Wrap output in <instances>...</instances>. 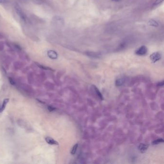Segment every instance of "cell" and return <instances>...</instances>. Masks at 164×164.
<instances>
[{
	"label": "cell",
	"instance_id": "cell-1",
	"mask_svg": "<svg viewBox=\"0 0 164 164\" xmlns=\"http://www.w3.org/2000/svg\"><path fill=\"white\" fill-rule=\"evenodd\" d=\"M15 10L16 11L17 14L18 16V17L24 22H26L27 20V17L24 12L21 9V8L18 5H16L15 6Z\"/></svg>",
	"mask_w": 164,
	"mask_h": 164
},
{
	"label": "cell",
	"instance_id": "cell-2",
	"mask_svg": "<svg viewBox=\"0 0 164 164\" xmlns=\"http://www.w3.org/2000/svg\"><path fill=\"white\" fill-rule=\"evenodd\" d=\"M148 51V49L145 46H141L138 49H137L135 51V54L139 55V56H142L145 55Z\"/></svg>",
	"mask_w": 164,
	"mask_h": 164
},
{
	"label": "cell",
	"instance_id": "cell-3",
	"mask_svg": "<svg viewBox=\"0 0 164 164\" xmlns=\"http://www.w3.org/2000/svg\"><path fill=\"white\" fill-rule=\"evenodd\" d=\"M150 58L152 62L154 63L161 59L162 55L159 52H154L151 54Z\"/></svg>",
	"mask_w": 164,
	"mask_h": 164
},
{
	"label": "cell",
	"instance_id": "cell-4",
	"mask_svg": "<svg viewBox=\"0 0 164 164\" xmlns=\"http://www.w3.org/2000/svg\"><path fill=\"white\" fill-rule=\"evenodd\" d=\"M47 55L52 59H56L58 57L57 53L53 50H49L47 52Z\"/></svg>",
	"mask_w": 164,
	"mask_h": 164
},
{
	"label": "cell",
	"instance_id": "cell-5",
	"mask_svg": "<svg viewBox=\"0 0 164 164\" xmlns=\"http://www.w3.org/2000/svg\"><path fill=\"white\" fill-rule=\"evenodd\" d=\"M45 141L48 144H51V145H59V143L57 141H56L55 140H54V139H53V138L50 137H46Z\"/></svg>",
	"mask_w": 164,
	"mask_h": 164
},
{
	"label": "cell",
	"instance_id": "cell-6",
	"mask_svg": "<svg viewBox=\"0 0 164 164\" xmlns=\"http://www.w3.org/2000/svg\"><path fill=\"white\" fill-rule=\"evenodd\" d=\"M148 147H149V145L147 144L141 143L139 146V150L141 152L144 153L147 151Z\"/></svg>",
	"mask_w": 164,
	"mask_h": 164
},
{
	"label": "cell",
	"instance_id": "cell-7",
	"mask_svg": "<svg viewBox=\"0 0 164 164\" xmlns=\"http://www.w3.org/2000/svg\"><path fill=\"white\" fill-rule=\"evenodd\" d=\"M9 99H7V98L6 99L4 100L2 105L0 106V112H1V113L3 112L4 110L5 109L6 106L7 104H8V103L9 102Z\"/></svg>",
	"mask_w": 164,
	"mask_h": 164
},
{
	"label": "cell",
	"instance_id": "cell-8",
	"mask_svg": "<svg viewBox=\"0 0 164 164\" xmlns=\"http://www.w3.org/2000/svg\"><path fill=\"white\" fill-rule=\"evenodd\" d=\"M94 89V90L96 94V95L98 96V97L102 100H103L104 99V97L103 96V95L101 93V92L99 91V90H98V89L94 85H93V86Z\"/></svg>",
	"mask_w": 164,
	"mask_h": 164
},
{
	"label": "cell",
	"instance_id": "cell-9",
	"mask_svg": "<svg viewBox=\"0 0 164 164\" xmlns=\"http://www.w3.org/2000/svg\"><path fill=\"white\" fill-rule=\"evenodd\" d=\"M125 79L123 78H121L117 79L116 81V85L117 86H121L125 82Z\"/></svg>",
	"mask_w": 164,
	"mask_h": 164
},
{
	"label": "cell",
	"instance_id": "cell-10",
	"mask_svg": "<svg viewBox=\"0 0 164 164\" xmlns=\"http://www.w3.org/2000/svg\"><path fill=\"white\" fill-rule=\"evenodd\" d=\"M148 24L151 26L157 27L159 26L158 23L153 19H150L148 22Z\"/></svg>",
	"mask_w": 164,
	"mask_h": 164
},
{
	"label": "cell",
	"instance_id": "cell-11",
	"mask_svg": "<svg viewBox=\"0 0 164 164\" xmlns=\"http://www.w3.org/2000/svg\"><path fill=\"white\" fill-rule=\"evenodd\" d=\"M87 55H88V56H90V57H99V54L98 53H94V52H87L86 53Z\"/></svg>",
	"mask_w": 164,
	"mask_h": 164
},
{
	"label": "cell",
	"instance_id": "cell-12",
	"mask_svg": "<svg viewBox=\"0 0 164 164\" xmlns=\"http://www.w3.org/2000/svg\"><path fill=\"white\" fill-rule=\"evenodd\" d=\"M164 142V140L163 139H157L154 141H153L152 142V145H157L160 143H162Z\"/></svg>",
	"mask_w": 164,
	"mask_h": 164
},
{
	"label": "cell",
	"instance_id": "cell-13",
	"mask_svg": "<svg viewBox=\"0 0 164 164\" xmlns=\"http://www.w3.org/2000/svg\"><path fill=\"white\" fill-rule=\"evenodd\" d=\"M77 147H78V144L77 143L75 144L73 146V147L71 149V150L70 152L72 154H75L76 153V150H77Z\"/></svg>",
	"mask_w": 164,
	"mask_h": 164
},
{
	"label": "cell",
	"instance_id": "cell-14",
	"mask_svg": "<svg viewBox=\"0 0 164 164\" xmlns=\"http://www.w3.org/2000/svg\"><path fill=\"white\" fill-rule=\"evenodd\" d=\"M36 64L39 66L40 67V68H42V69H45V70H53V69H52L50 67H46V66H45L44 65H41L39 64H38V63H36Z\"/></svg>",
	"mask_w": 164,
	"mask_h": 164
},
{
	"label": "cell",
	"instance_id": "cell-15",
	"mask_svg": "<svg viewBox=\"0 0 164 164\" xmlns=\"http://www.w3.org/2000/svg\"><path fill=\"white\" fill-rule=\"evenodd\" d=\"M163 1H164V0H156L154 3L153 4V6L159 5V4H161Z\"/></svg>",
	"mask_w": 164,
	"mask_h": 164
},
{
	"label": "cell",
	"instance_id": "cell-16",
	"mask_svg": "<svg viewBox=\"0 0 164 164\" xmlns=\"http://www.w3.org/2000/svg\"><path fill=\"white\" fill-rule=\"evenodd\" d=\"M9 81H10V83H11V85H15V82L14 81V80L11 77H9Z\"/></svg>",
	"mask_w": 164,
	"mask_h": 164
},
{
	"label": "cell",
	"instance_id": "cell-17",
	"mask_svg": "<svg viewBox=\"0 0 164 164\" xmlns=\"http://www.w3.org/2000/svg\"><path fill=\"white\" fill-rule=\"evenodd\" d=\"M9 2V0H0V4H7Z\"/></svg>",
	"mask_w": 164,
	"mask_h": 164
},
{
	"label": "cell",
	"instance_id": "cell-18",
	"mask_svg": "<svg viewBox=\"0 0 164 164\" xmlns=\"http://www.w3.org/2000/svg\"><path fill=\"white\" fill-rule=\"evenodd\" d=\"M48 110H49L50 111H51V112L53 111H54V110L56 109L55 108H54V107H53V106H49L48 107Z\"/></svg>",
	"mask_w": 164,
	"mask_h": 164
},
{
	"label": "cell",
	"instance_id": "cell-19",
	"mask_svg": "<svg viewBox=\"0 0 164 164\" xmlns=\"http://www.w3.org/2000/svg\"><path fill=\"white\" fill-rule=\"evenodd\" d=\"M164 84V81H162L160 82H159L157 83V85L158 86H160V87L163 86Z\"/></svg>",
	"mask_w": 164,
	"mask_h": 164
},
{
	"label": "cell",
	"instance_id": "cell-20",
	"mask_svg": "<svg viewBox=\"0 0 164 164\" xmlns=\"http://www.w3.org/2000/svg\"><path fill=\"white\" fill-rule=\"evenodd\" d=\"M4 48V44L3 43L0 42V50H3Z\"/></svg>",
	"mask_w": 164,
	"mask_h": 164
},
{
	"label": "cell",
	"instance_id": "cell-21",
	"mask_svg": "<svg viewBox=\"0 0 164 164\" xmlns=\"http://www.w3.org/2000/svg\"><path fill=\"white\" fill-rule=\"evenodd\" d=\"M112 1L114 2H118V1H120V0H112Z\"/></svg>",
	"mask_w": 164,
	"mask_h": 164
},
{
	"label": "cell",
	"instance_id": "cell-22",
	"mask_svg": "<svg viewBox=\"0 0 164 164\" xmlns=\"http://www.w3.org/2000/svg\"><path fill=\"white\" fill-rule=\"evenodd\" d=\"M39 1H41V0H39Z\"/></svg>",
	"mask_w": 164,
	"mask_h": 164
},
{
	"label": "cell",
	"instance_id": "cell-23",
	"mask_svg": "<svg viewBox=\"0 0 164 164\" xmlns=\"http://www.w3.org/2000/svg\"><path fill=\"white\" fill-rule=\"evenodd\" d=\"M0 113H1V112H0Z\"/></svg>",
	"mask_w": 164,
	"mask_h": 164
}]
</instances>
